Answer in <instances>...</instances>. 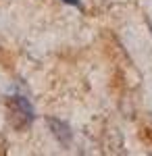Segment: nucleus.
<instances>
[{
    "label": "nucleus",
    "instance_id": "obj_3",
    "mask_svg": "<svg viewBox=\"0 0 152 156\" xmlns=\"http://www.w3.org/2000/svg\"><path fill=\"white\" fill-rule=\"evenodd\" d=\"M65 4H73V6H79V0H63Z\"/></svg>",
    "mask_w": 152,
    "mask_h": 156
},
{
    "label": "nucleus",
    "instance_id": "obj_1",
    "mask_svg": "<svg viewBox=\"0 0 152 156\" xmlns=\"http://www.w3.org/2000/svg\"><path fill=\"white\" fill-rule=\"evenodd\" d=\"M9 112H11V117H13V125L19 127V129L29 127L31 121H34V117H35L31 102L25 96H19V94H15V96L9 98Z\"/></svg>",
    "mask_w": 152,
    "mask_h": 156
},
{
    "label": "nucleus",
    "instance_id": "obj_2",
    "mask_svg": "<svg viewBox=\"0 0 152 156\" xmlns=\"http://www.w3.org/2000/svg\"><path fill=\"white\" fill-rule=\"evenodd\" d=\"M46 123H48V127H50V131H52V135H54L63 146H69L71 144V140H73V131H71V127L65 123V121L50 117V119H46Z\"/></svg>",
    "mask_w": 152,
    "mask_h": 156
}]
</instances>
